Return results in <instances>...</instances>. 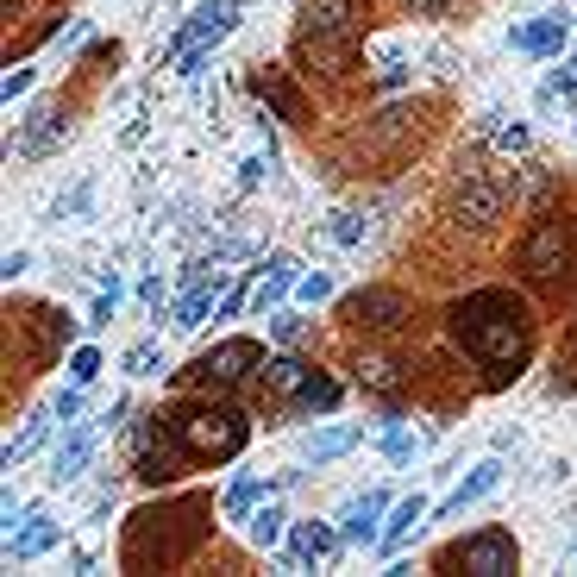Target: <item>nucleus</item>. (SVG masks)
Listing matches in <instances>:
<instances>
[{"label":"nucleus","instance_id":"17","mask_svg":"<svg viewBox=\"0 0 577 577\" xmlns=\"http://www.w3.org/2000/svg\"><path fill=\"white\" fill-rule=\"evenodd\" d=\"M496 483H502V465H496V458H483V465L465 477V483H458V490L440 502V509H433V521H458V515H465L471 509V502H483V496H490L496 490Z\"/></svg>","mask_w":577,"mask_h":577},{"label":"nucleus","instance_id":"16","mask_svg":"<svg viewBox=\"0 0 577 577\" xmlns=\"http://www.w3.org/2000/svg\"><path fill=\"white\" fill-rule=\"evenodd\" d=\"M295 283H302V264L276 251V258H264V276H258V289H251V308H258V314H276V302H283Z\"/></svg>","mask_w":577,"mask_h":577},{"label":"nucleus","instance_id":"41","mask_svg":"<svg viewBox=\"0 0 577 577\" xmlns=\"http://www.w3.org/2000/svg\"><path fill=\"white\" fill-rule=\"evenodd\" d=\"M138 302H145L151 314H157V308H164V276H145V289H138Z\"/></svg>","mask_w":577,"mask_h":577},{"label":"nucleus","instance_id":"25","mask_svg":"<svg viewBox=\"0 0 577 577\" xmlns=\"http://www.w3.org/2000/svg\"><path fill=\"white\" fill-rule=\"evenodd\" d=\"M258 496H276V483H264V477H233V483H226V496H220V515L245 527L251 509H258Z\"/></svg>","mask_w":577,"mask_h":577},{"label":"nucleus","instance_id":"7","mask_svg":"<svg viewBox=\"0 0 577 577\" xmlns=\"http://www.w3.org/2000/svg\"><path fill=\"white\" fill-rule=\"evenodd\" d=\"M339 327H352V333H402L408 320H414V302L402 289H383V283H371V289H352V295H339Z\"/></svg>","mask_w":577,"mask_h":577},{"label":"nucleus","instance_id":"15","mask_svg":"<svg viewBox=\"0 0 577 577\" xmlns=\"http://www.w3.org/2000/svg\"><path fill=\"white\" fill-rule=\"evenodd\" d=\"M433 521V509H427V496H402L396 502V509H389V527H383V534H377V546L389 552V559H396V552L414 540V534H421V527Z\"/></svg>","mask_w":577,"mask_h":577},{"label":"nucleus","instance_id":"36","mask_svg":"<svg viewBox=\"0 0 577 577\" xmlns=\"http://www.w3.org/2000/svg\"><path fill=\"white\" fill-rule=\"evenodd\" d=\"M490 138H496V151H515V157L527 151V126H521V120H515V126H490Z\"/></svg>","mask_w":577,"mask_h":577},{"label":"nucleus","instance_id":"8","mask_svg":"<svg viewBox=\"0 0 577 577\" xmlns=\"http://www.w3.org/2000/svg\"><path fill=\"white\" fill-rule=\"evenodd\" d=\"M195 458L189 446L176 440V427H170V414H151V427L138 433V458H132V477L138 483H151V490H164V483H176L182 471H189Z\"/></svg>","mask_w":577,"mask_h":577},{"label":"nucleus","instance_id":"20","mask_svg":"<svg viewBox=\"0 0 577 577\" xmlns=\"http://www.w3.org/2000/svg\"><path fill=\"white\" fill-rule=\"evenodd\" d=\"M389 509V490H364L358 502H345V515H339V534L352 540V546H364V540H377L383 527H377V515Z\"/></svg>","mask_w":577,"mask_h":577},{"label":"nucleus","instance_id":"24","mask_svg":"<svg viewBox=\"0 0 577 577\" xmlns=\"http://www.w3.org/2000/svg\"><path fill=\"white\" fill-rule=\"evenodd\" d=\"M251 88H258V95H264L276 113H283V120H308V101L283 82V69H251Z\"/></svg>","mask_w":577,"mask_h":577},{"label":"nucleus","instance_id":"44","mask_svg":"<svg viewBox=\"0 0 577 577\" xmlns=\"http://www.w3.org/2000/svg\"><path fill=\"white\" fill-rule=\"evenodd\" d=\"M571 69H577V63H571Z\"/></svg>","mask_w":577,"mask_h":577},{"label":"nucleus","instance_id":"34","mask_svg":"<svg viewBox=\"0 0 577 577\" xmlns=\"http://www.w3.org/2000/svg\"><path fill=\"white\" fill-rule=\"evenodd\" d=\"M295 295H302V302H327V295H333V276H327V270H302Z\"/></svg>","mask_w":577,"mask_h":577},{"label":"nucleus","instance_id":"40","mask_svg":"<svg viewBox=\"0 0 577 577\" xmlns=\"http://www.w3.org/2000/svg\"><path fill=\"white\" fill-rule=\"evenodd\" d=\"M26 88H32V69H7V82H0V95H26Z\"/></svg>","mask_w":577,"mask_h":577},{"label":"nucleus","instance_id":"4","mask_svg":"<svg viewBox=\"0 0 577 577\" xmlns=\"http://www.w3.org/2000/svg\"><path fill=\"white\" fill-rule=\"evenodd\" d=\"M258 371H264V345L258 339H220L214 352L182 364L176 389L182 396H233L239 383H258Z\"/></svg>","mask_w":577,"mask_h":577},{"label":"nucleus","instance_id":"11","mask_svg":"<svg viewBox=\"0 0 577 577\" xmlns=\"http://www.w3.org/2000/svg\"><path fill=\"white\" fill-rule=\"evenodd\" d=\"M126 421V408H113V414H101V421H82V427H69L63 440H57V458H51V477L57 483H76L82 471H88V458H95V446H101V433L107 427H120Z\"/></svg>","mask_w":577,"mask_h":577},{"label":"nucleus","instance_id":"22","mask_svg":"<svg viewBox=\"0 0 577 577\" xmlns=\"http://www.w3.org/2000/svg\"><path fill=\"white\" fill-rule=\"evenodd\" d=\"M63 132H69V120H63V107H57V101H44V107L32 113V120L19 126V151H26V157H44V151H51V145H57Z\"/></svg>","mask_w":577,"mask_h":577},{"label":"nucleus","instance_id":"27","mask_svg":"<svg viewBox=\"0 0 577 577\" xmlns=\"http://www.w3.org/2000/svg\"><path fill=\"white\" fill-rule=\"evenodd\" d=\"M364 440V427H327V433H308V465H333V458H345V452H352Z\"/></svg>","mask_w":577,"mask_h":577},{"label":"nucleus","instance_id":"37","mask_svg":"<svg viewBox=\"0 0 577 577\" xmlns=\"http://www.w3.org/2000/svg\"><path fill=\"white\" fill-rule=\"evenodd\" d=\"M113 302H120V283H107V289L95 295V308H88V327H107V320H113Z\"/></svg>","mask_w":577,"mask_h":577},{"label":"nucleus","instance_id":"23","mask_svg":"<svg viewBox=\"0 0 577 577\" xmlns=\"http://www.w3.org/2000/svg\"><path fill=\"white\" fill-rule=\"evenodd\" d=\"M339 396H345V389H339L327 371H308V377H302V389H295V396H289L283 408H289V414H333V408H339Z\"/></svg>","mask_w":577,"mask_h":577},{"label":"nucleus","instance_id":"43","mask_svg":"<svg viewBox=\"0 0 577 577\" xmlns=\"http://www.w3.org/2000/svg\"><path fill=\"white\" fill-rule=\"evenodd\" d=\"M571 559H577V552H571Z\"/></svg>","mask_w":577,"mask_h":577},{"label":"nucleus","instance_id":"18","mask_svg":"<svg viewBox=\"0 0 577 577\" xmlns=\"http://www.w3.org/2000/svg\"><path fill=\"white\" fill-rule=\"evenodd\" d=\"M302 32H364V0H308Z\"/></svg>","mask_w":577,"mask_h":577},{"label":"nucleus","instance_id":"12","mask_svg":"<svg viewBox=\"0 0 577 577\" xmlns=\"http://www.w3.org/2000/svg\"><path fill=\"white\" fill-rule=\"evenodd\" d=\"M345 534L333 521H295L289 527V552H283V571H314V565H333L339 559Z\"/></svg>","mask_w":577,"mask_h":577},{"label":"nucleus","instance_id":"1","mask_svg":"<svg viewBox=\"0 0 577 577\" xmlns=\"http://www.w3.org/2000/svg\"><path fill=\"white\" fill-rule=\"evenodd\" d=\"M446 327L458 339V352H471L490 371V389L521 377L527 358H534V308H527V295L502 289V283L458 295L446 308Z\"/></svg>","mask_w":577,"mask_h":577},{"label":"nucleus","instance_id":"10","mask_svg":"<svg viewBox=\"0 0 577 577\" xmlns=\"http://www.w3.org/2000/svg\"><path fill=\"white\" fill-rule=\"evenodd\" d=\"M358 57H364V32H302L295 38L302 76H345V69H358Z\"/></svg>","mask_w":577,"mask_h":577},{"label":"nucleus","instance_id":"35","mask_svg":"<svg viewBox=\"0 0 577 577\" xmlns=\"http://www.w3.org/2000/svg\"><path fill=\"white\" fill-rule=\"evenodd\" d=\"M383 458H389V465H408V458H414V433H383Z\"/></svg>","mask_w":577,"mask_h":577},{"label":"nucleus","instance_id":"42","mask_svg":"<svg viewBox=\"0 0 577 577\" xmlns=\"http://www.w3.org/2000/svg\"><path fill=\"white\" fill-rule=\"evenodd\" d=\"M408 13L414 19H440V13H452V0H408Z\"/></svg>","mask_w":577,"mask_h":577},{"label":"nucleus","instance_id":"5","mask_svg":"<svg viewBox=\"0 0 577 577\" xmlns=\"http://www.w3.org/2000/svg\"><path fill=\"white\" fill-rule=\"evenodd\" d=\"M433 571H477V577H509L521 571V546H515V527H477V534L440 546Z\"/></svg>","mask_w":577,"mask_h":577},{"label":"nucleus","instance_id":"3","mask_svg":"<svg viewBox=\"0 0 577 577\" xmlns=\"http://www.w3.org/2000/svg\"><path fill=\"white\" fill-rule=\"evenodd\" d=\"M170 427H176V440L189 446L195 465H220V458H239L245 440H251V421L226 402V396H195V402H182L170 414Z\"/></svg>","mask_w":577,"mask_h":577},{"label":"nucleus","instance_id":"9","mask_svg":"<svg viewBox=\"0 0 577 577\" xmlns=\"http://www.w3.org/2000/svg\"><path fill=\"white\" fill-rule=\"evenodd\" d=\"M502 207H509V182L483 176V170H465V182H452V195H446V214L458 226H496Z\"/></svg>","mask_w":577,"mask_h":577},{"label":"nucleus","instance_id":"33","mask_svg":"<svg viewBox=\"0 0 577 577\" xmlns=\"http://www.w3.org/2000/svg\"><path fill=\"white\" fill-rule=\"evenodd\" d=\"M270 333H276V345H302L308 339V320L302 314H270Z\"/></svg>","mask_w":577,"mask_h":577},{"label":"nucleus","instance_id":"28","mask_svg":"<svg viewBox=\"0 0 577 577\" xmlns=\"http://www.w3.org/2000/svg\"><path fill=\"white\" fill-rule=\"evenodd\" d=\"M214 289H220V283H214ZM214 289H207V283H195V289H189V295H182V302L170 308V327H176V333H195L201 320L214 314Z\"/></svg>","mask_w":577,"mask_h":577},{"label":"nucleus","instance_id":"13","mask_svg":"<svg viewBox=\"0 0 577 577\" xmlns=\"http://www.w3.org/2000/svg\"><path fill=\"white\" fill-rule=\"evenodd\" d=\"M352 371H358V389H364V396H377L389 414L402 408V396H408V371H402L396 358H383V352H364V358L352 364Z\"/></svg>","mask_w":577,"mask_h":577},{"label":"nucleus","instance_id":"39","mask_svg":"<svg viewBox=\"0 0 577 577\" xmlns=\"http://www.w3.org/2000/svg\"><path fill=\"white\" fill-rule=\"evenodd\" d=\"M333 239H339V245H358V239H364V220H358V214H339V220H333Z\"/></svg>","mask_w":577,"mask_h":577},{"label":"nucleus","instance_id":"26","mask_svg":"<svg viewBox=\"0 0 577 577\" xmlns=\"http://www.w3.org/2000/svg\"><path fill=\"white\" fill-rule=\"evenodd\" d=\"M283 534H289V515L264 496V509H251V521H245V540L258 546V552H276V546H283Z\"/></svg>","mask_w":577,"mask_h":577},{"label":"nucleus","instance_id":"21","mask_svg":"<svg viewBox=\"0 0 577 577\" xmlns=\"http://www.w3.org/2000/svg\"><path fill=\"white\" fill-rule=\"evenodd\" d=\"M314 371V364H302L295 352H283V358H264V371H258V396H270V402H289L295 389H302V377Z\"/></svg>","mask_w":577,"mask_h":577},{"label":"nucleus","instance_id":"38","mask_svg":"<svg viewBox=\"0 0 577 577\" xmlns=\"http://www.w3.org/2000/svg\"><path fill=\"white\" fill-rule=\"evenodd\" d=\"M51 414H57V421H76V414H82V383H69L63 396L51 402Z\"/></svg>","mask_w":577,"mask_h":577},{"label":"nucleus","instance_id":"14","mask_svg":"<svg viewBox=\"0 0 577 577\" xmlns=\"http://www.w3.org/2000/svg\"><path fill=\"white\" fill-rule=\"evenodd\" d=\"M565 38H571V13H540V19H527V26L509 32V44L527 57H559Z\"/></svg>","mask_w":577,"mask_h":577},{"label":"nucleus","instance_id":"29","mask_svg":"<svg viewBox=\"0 0 577 577\" xmlns=\"http://www.w3.org/2000/svg\"><path fill=\"white\" fill-rule=\"evenodd\" d=\"M120 364H126V377H157V371H164V352H157V339H138Z\"/></svg>","mask_w":577,"mask_h":577},{"label":"nucleus","instance_id":"6","mask_svg":"<svg viewBox=\"0 0 577 577\" xmlns=\"http://www.w3.org/2000/svg\"><path fill=\"white\" fill-rule=\"evenodd\" d=\"M521 276L534 289H565V276H571V220L565 214L534 220V233L521 239Z\"/></svg>","mask_w":577,"mask_h":577},{"label":"nucleus","instance_id":"31","mask_svg":"<svg viewBox=\"0 0 577 577\" xmlns=\"http://www.w3.org/2000/svg\"><path fill=\"white\" fill-rule=\"evenodd\" d=\"M559 389H571V396H577V320H571L565 339H559Z\"/></svg>","mask_w":577,"mask_h":577},{"label":"nucleus","instance_id":"32","mask_svg":"<svg viewBox=\"0 0 577 577\" xmlns=\"http://www.w3.org/2000/svg\"><path fill=\"white\" fill-rule=\"evenodd\" d=\"M101 377V352H95V345H76V352H69V383H95Z\"/></svg>","mask_w":577,"mask_h":577},{"label":"nucleus","instance_id":"2","mask_svg":"<svg viewBox=\"0 0 577 577\" xmlns=\"http://www.w3.org/2000/svg\"><path fill=\"white\" fill-rule=\"evenodd\" d=\"M207 534H214V496L207 490H182V496H164V502H145V509L126 515L120 565L126 571H170L182 559H195Z\"/></svg>","mask_w":577,"mask_h":577},{"label":"nucleus","instance_id":"19","mask_svg":"<svg viewBox=\"0 0 577 577\" xmlns=\"http://www.w3.org/2000/svg\"><path fill=\"white\" fill-rule=\"evenodd\" d=\"M63 540V521H44V515H26L19 534H7V565H32L38 552H51Z\"/></svg>","mask_w":577,"mask_h":577},{"label":"nucleus","instance_id":"30","mask_svg":"<svg viewBox=\"0 0 577 577\" xmlns=\"http://www.w3.org/2000/svg\"><path fill=\"white\" fill-rule=\"evenodd\" d=\"M51 421H57V414H51ZM51 421H44V414H32V421L19 427V440H7V471H13L19 458H26V452L38 446V440H44V427H51Z\"/></svg>","mask_w":577,"mask_h":577}]
</instances>
